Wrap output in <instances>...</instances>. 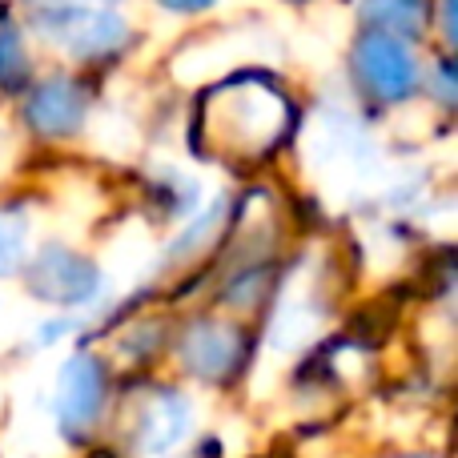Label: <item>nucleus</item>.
Returning a JSON list of instances; mask_svg holds the SVG:
<instances>
[{
	"instance_id": "obj_1",
	"label": "nucleus",
	"mask_w": 458,
	"mask_h": 458,
	"mask_svg": "<svg viewBox=\"0 0 458 458\" xmlns=\"http://www.w3.org/2000/svg\"><path fill=\"white\" fill-rule=\"evenodd\" d=\"M290 129V101L266 77H233L209 93L206 137L225 157H269Z\"/></svg>"
},
{
	"instance_id": "obj_2",
	"label": "nucleus",
	"mask_w": 458,
	"mask_h": 458,
	"mask_svg": "<svg viewBox=\"0 0 458 458\" xmlns=\"http://www.w3.org/2000/svg\"><path fill=\"white\" fill-rule=\"evenodd\" d=\"M350 69H354L358 93L382 109H398L422 89V61L414 45L386 32L366 29L350 48Z\"/></svg>"
},
{
	"instance_id": "obj_3",
	"label": "nucleus",
	"mask_w": 458,
	"mask_h": 458,
	"mask_svg": "<svg viewBox=\"0 0 458 458\" xmlns=\"http://www.w3.org/2000/svg\"><path fill=\"white\" fill-rule=\"evenodd\" d=\"M37 29L48 45H56L72 61H109V56L125 53L133 29L117 8H72L45 0L37 13Z\"/></svg>"
},
{
	"instance_id": "obj_4",
	"label": "nucleus",
	"mask_w": 458,
	"mask_h": 458,
	"mask_svg": "<svg viewBox=\"0 0 458 458\" xmlns=\"http://www.w3.org/2000/svg\"><path fill=\"white\" fill-rule=\"evenodd\" d=\"M29 293L37 301H48L56 310H89L105 298L109 277L93 258L69 250L61 242H48L37 250V258L24 261Z\"/></svg>"
},
{
	"instance_id": "obj_5",
	"label": "nucleus",
	"mask_w": 458,
	"mask_h": 458,
	"mask_svg": "<svg viewBox=\"0 0 458 458\" xmlns=\"http://www.w3.org/2000/svg\"><path fill=\"white\" fill-rule=\"evenodd\" d=\"M105 403H109V374H105L101 358L89 354V350H77V354L64 358L53 386V414L61 435L72 438V443L93 435L105 414Z\"/></svg>"
},
{
	"instance_id": "obj_6",
	"label": "nucleus",
	"mask_w": 458,
	"mask_h": 458,
	"mask_svg": "<svg viewBox=\"0 0 458 458\" xmlns=\"http://www.w3.org/2000/svg\"><path fill=\"white\" fill-rule=\"evenodd\" d=\"M177 362L190 378L206 382V386H225L245 362V338L233 322H217V318H193L177 338Z\"/></svg>"
},
{
	"instance_id": "obj_7",
	"label": "nucleus",
	"mask_w": 458,
	"mask_h": 458,
	"mask_svg": "<svg viewBox=\"0 0 458 458\" xmlns=\"http://www.w3.org/2000/svg\"><path fill=\"white\" fill-rule=\"evenodd\" d=\"M21 117L29 133H37L40 141H69L89 121V93L81 89V81L53 72L29 89Z\"/></svg>"
},
{
	"instance_id": "obj_8",
	"label": "nucleus",
	"mask_w": 458,
	"mask_h": 458,
	"mask_svg": "<svg viewBox=\"0 0 458 458\" xmlns=\"http://www.w3.org/2000/svg\"><path fill=\"white\" fill-rule=\"evenodd\" d=\"M193 430V403L174 386H161L145 398L141 414H137L133 446L145 458H165L190 438Z\"/></svg>"
},
{
	"instance_id": "obj_9",
	"label": "nucleus",
	"mask_w": 458,
	"mask_h": 458,
	"mask_svg": "<svg viewBox=\"0 0 458 458\" xmlns=\"http://www.w3.org/2000/svg\"><path fill=\"white\" fill-rule=\"evenodd\" d=\"M358 21L370 32L419 45L430 29V0H358Z\"/></svg>"
},
{
	"instance_id": "obj_10",
	"label": "nucleus",
	"mask_w": 458,
	"mask_h": 458,
	"mask_svg": "<svg viewBox=\"0 0 458 458\" xmlns=\"http://www.w3.org/2000/svg\"><path fill=\"white\" fill-rule=\"evenodd\" d=\"M225 214H229L225 201H214L206 214H198L185 229H177V237L169 242L165 258H174V266H190V261H198L201 253L217 242V233H222V225H225Z\"/></svg>"
},
{
	"instance_id": "obj_11",
	"label": "nucleus",
	"mask_w": 458,
	"mask_h": 458,
	"mask_svg": "<svg viewBox=\"0 0 458 458\" xmlns=\"http://www.w3.org/2000/svg\"><path fill=\"white\" fill-rule=\"evenodd\" d=\"M29 81H32L29 40H24L21 24L0 21V89L4 93H21Z\"/></svg>"
},
{
	"instance_id": "obj_12",
	"label": "nucleus",
	"mask_w": 458,
	"mask_h": 458,
	"mask_svg": "<svg viewBox=\"0 0 458 458\" xmlns=\"http://www.w3.org/2000/svg\"><path fill=\"white\" fill-rule=\"evenodd\" d=\"M29 261V217L16 206H0V277H13Z\"/></svg>"
},
{
	"instance_id": "obj_13",
	"label": "nucleus",
	"mask_w": 458,
	"mask_h": 458,
	"mask_svg": "<svg viewBox=\"0 0 458 458\" xmlns=\"http://www.w3.org/2000/svg\"><path fill=\"white\" fill-rule=\"evenodd\" d=\"M422 89L435 97L443 109H454L458 101V81H454V61L451 56H438L435 69H422Z\"/></svg>"
},
{
	"instance_id": "obj_14",
	"label": "nucleus",
	"mask_w": 458,
	"mask_h": 458,
	"mask_svg": "<svg viewBox=\"0 0 458 458\" xmlns=\"http://www.w3.org/2000/svg\"><path fill=\"white\" fill-rule=\"evenodd\" d=\"M69 334H77V322H72V318H53V322L37 326V334H32V346H56V342L69 338Z\"/></svg>"
},
{
	"instance_id": "obj_15",
	"label": "nucleus",
	"mask_w": 458,
	"mask_h": 458,
	"mask_svg": "<svg viewBox=\"0 0 458 458\" xmlns=\"http://www.w3.org/2000/svg\"><path fill=\"white\" fill-rule=\"evenodd\" d=\"M153 4L165 8V13H177V16H198V13H209L217 0H153Z\"/></svg>"
},
{
	"instance_id": "obj_16",
	"label": "nucleus",
	"mask_w": 458,
	"mask_h": 458,
	"mask_svg": "<svg viewBox=\"0 0 458 458\" xmlns=\"http://www.w3.org/2000/svg\"><path fill=\"white\" fill-rule=\"evenodd\" d=\"M438 16H443V40L446 48H454V0H438Z\"/></svg>"
},
{
	"instance_id": "obj_17",
	"label": "nucleus",
	"mask_w": 458,
	"mask_h": 458,
	"mask_svg": "<svg viewBox=\"0 0 458 458\" xmlns=\"http://www.w3.org/2000/svg\"><path fill=\"white\" fill-rule=\"evenodd\" d=\"M53 4H72V8H117V0H53Z\"/></svg>"
},
{
	"instance_id": "obj_18",
	"label": "nucleus",
	"mask_w": 458,
	"mask_h": 458,
	"mask_svg": "<svg viewBox=\"0 0 458 458\" xmlns=\"http://www.w3.org/2000/svg\"><path fill=\"white\" fill-rule=\"evenodd\" d=\"M390 458H430V454H390Z\"/></svg>"
},
{
	"instance_id": "obj_19",
	"label": "nucleus",
	"mask_w": 458,
	"mask_h": 458,
	"mask_svg": "<svg viewBox=\"0 0 458 458\" xmlns=\"http://www.w3.org/2000/svg\"><path fill=\"white\" fill-rule=\"evenodd\" d=\"M293 4H306V0H293Z\"/></svg>"
}]
</instances>
